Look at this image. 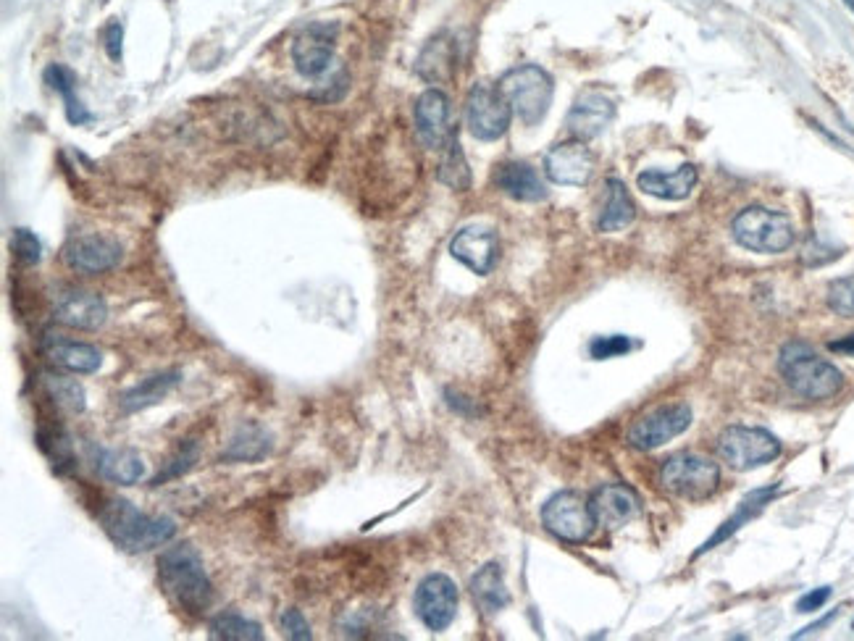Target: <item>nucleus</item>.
<instances>
[{"label": "nucleus", "mask_w": 854, "mask_h": 641, "mask_svg": "<svg viewBox=\"0 0 854 641\" xmlns=\"http://www.w3.org/2000/svg\"><path fill=\"white\" fill-rule=\"evenodd\" d=\"M337 35L339 27L334 22H313L305 29H300L290 48L295 69L308 79L321 77L332 64Z\"/></svg>", "instance_id": "obj_12"}, {"label": "nucleus", "mask_w": 854, "mask_h": 641, "mask_svg": "<svg viewBox=\"0 0 854 641\" xmlns=\"http://www.w3.org/2000/svg\"><path fill=\"white\" fill-rule=\"evenodd\" d=\"M718 455L734 471H755L781 455V442L757 426H728L718 437Z\"/></svg>", "instance_id": "obj_7"}, {"label": "nucleus", "mask_w": 854, "mask_h": 641, "mask_svg": "<svg viewBox=\"0 0 854 641\" xmlns=\"http://www.w3.org/2000/svg\"><path fill=\"white\" fill-rule=\"evenodd\" d=\"M828 350H831V353L852 355L854 358V334H849V337L844 339H836V342H828Z\"/></svg>", "instance_id": "obj_42"}, {"label": "nucleus", "mask_w": 854, "mask_h": 641, "mask_svg": "<svg viewBox=\"0 0 854 641\" xmlns=\"http://www.w3.org/2000/svg\"><path fill=\"white\" fill-rule=\"evenodd\" d=\"M208 636L219 641H263V628L240 613H219L208 626Z\"/></svg>", "instance_id": "obj_32"}, {"label": "nucleus", "mask_w": 854, "mask_h": 641, "mask_svg": "<svg viewBox=\"0 0 854 641\" xmlns=\"http://www.w3.org/2000/svg\"><path fill=\"white\" fill-rule=\"evenodd\" d=\"M692 421V408L684 402H673V405H663V408H655L644 413L642 418H636L626 439L634 450L650 452L676 439L678 434H684L692 426Z\"/></svg>", "instance_id": "obj_10"}, {"label": "nucleus", "mask_w": 854, "mask_h": 641, "mask_svg": "<svg viewBox=\"0 0 854 641\" xmlns=\"http://www.w3.org/2000/svg\"><path fill=\"white\" fill-rule=\"evenodd\" d=\"M734 240L752 253L776 255L794 245V226L789 216L763 205H749L731 224Z\"/></svg>", "instance_id": "obj_5"}, {"label": "nucleus", "mask_w": 854, "mask_h": 641, "mask_svg": "<svg viewBox=\"0 0 854 641\" xmlns=\"http://www.w3.org/2000/svg\"><path fill=\"white\" fill-rule=\"evenodd\" d=\"M778 371L791 392H797L805 400H831L844 387V376L839 368L820 358L805 342L784 345L778 355Z\"/></svg>", "instance_id": "obj_3"}, {"label": "nucleus", "mask_w": 854, "mask_h": 641, "mask_svg": "<svg viewBox=\"0 0 854 641\" xmlns=\"http://www.w3.org/2000/svg\"><path fill=\"white\" fill-rule=\"evenodd\" d=\"M836 618V613H831V615H826V618H820L818 623H812V626H807V628H802V631H799V634H794V639H802V636H810V634H815V631H818V628H826L828 623H831V620Z\"/></svg>", "instance_id": "obj_43"}, {"label": "nucleus", "mask_w": 854, "mask_h": 641, "mask_svg": "<svg viewBox=\"0 0 854 641\" xmlns=\"http://www.w3.org/2000/svg\"><path fill=\"white\" fill-rule=\"evenodd\" d=\"M634 200L621 179H607L605 182V205H602L597 229L600 232H621L634 221Z\"/></svg>", "instance_id": "obj_30"}, {"label": "nucleus", "mask_w": 854, "mask_h": 641, "mask_svg": "<svg viewBox=\"0 0 854 641\" xmlns=\"http://www.w3.org/2000/svg\"><path fill=\"white\" fill-rule=\"evenodd\" d=\"M45 85H48L50 90L58 92V95L64 98L66 119H69L71 127H82V124L92 121V113L87 111L85 103L77 98L79 79H77V74L69 69V66L50 64L48 69H45Z\"/></svg>", "instance_id": "obj_28"}, {"label": "nucleus", "mask_w": 854, "mask_h": 641, "mask_svg": "<svg viewBox=\"0 0 854 641\" xmlns=\"http://www.w3.org/2000/svg\"><path fill=\"white\" fill-rule=\"evenodd\" d=\"M458 66V53H455V40L447 32H439L424 45L421 56L416 61L418 77L429 82V85H442L447 79H452Z\"/></svg>", "instance_id": "obj_24"}, {"label": "nucleus", "mask_w": 854, "mask_h": 641, "mask_svg": "<svg viewBox=\"0 0 854 641\" xmlns=\"http://www.w3.org/2000/svg\"><path fill=\"white\" fill-rule=\"evenodd\" d=\"M103 40H106L108 58L119 64L121 61V40H124V27H121L119 22H111L106 27V32H103Z\"/></svg>", "instance_id": "obj_41"}, {"label": "nucleus", "mask_w": 854, "mask_h": 641, "mask_svg": "<svg viewBox=\"0 0 854 641\" xmlns=\"http://www.w3.org/2000/svg\"><path fill=\"white\" fill-rule=\"evenodd\" d=\"M594 153L586 148L584 140L558 142L550 153L544 155V174L547 179L563 187H584L594 174Z\"/></svg>", "instance_id": "obj_15"}, {"label": "nucleus", "mask_w": 854, "mask_h": 641, "mask_svg": "<svg viewBox=\"0 0 854 641\" xmlns=\"http://www.w3.org/2000/svg\"><path fill=\"white\" fill-rule=\"evenodd\" d=\"M274 447V439L261 423L245 421L237 426V431L232 434L226 450L221 452V460L226 463H258L271 452Z\"/></svg>", "instance_id": "obj_25"}, {"label": "nucleus", "mask_w": 854, "mask_h": 641, "mask_svg": "<svg viewBox=\"0 0 854 641\" xmlns=\"http://www.w3.org/2000/svg\"><path fill=\"white\" fill-rule=\"evenodd\" d=\"M37 442L45 452L58 473H66L74 468V452H71V439L58 423H40L37 429Z\"/></svg>", "instance_id": "obj_33"}, {"label": "nucleus", "mask_w": 854, "mask_h": 641, "mask_svg": "<svg viewBox=\"0 0 854 641\" xmlns=\"http://www.w3.org/2000/svg\"><path fill=\"white\" fill-rule=\"evenodd\" d=\"M776 494H778V487L757 489V492L749 494L747 500H744L742 505H739V510H736V513L731 515V518H728V521L723 523V526H720V529L715 531V534L710 536V539H707V542L702 544V547H699L697 555H694V557L705 555V552L715 550V547H718V544L728 542V539H731V536H734L736 531L742 529L744 523L752 521V518H755L757 513H763L765 505H770V500H773V497H776Z\"/></svg>", "instance_id": "obj_29"}, {"label": "nucleus", "mask_w": 854, "mask_h": 641, "mask_svg": "<svg viewBox=\"0 0 854 641\" xmlns=\"http://www.w3.org/2000/svg\"><path fill=\"white\" fill-rule=\"evenodd\" d=\"M497 87L526 127H537L555 98V82L537 64H523L505 71Z\"/></svg>", "instance_id": "obj_4"}, {"label": "nucleus", "mask_w": 854, "mask_h": 641, "mask_svg": "<svg viewBox=\"0 0 854 641\" xmlns=\"http://www.w3.org/2000/svg\"><path fill=\"white\" fill-rule=\"evenodd\" d=\"M828 599H831V586L812 589V592H807L805 597L797 602V613H815V610H820V607L826 605Z\"/></svg>", "instance_id": "obj_40"}, {"label": "nucleus", "mask_w": 854, "mask_h": 641, "mask_svg": "<svg viewBox=\"0 0 854 641\" xmlns=\"http://www.w3.org/2000/svg\"><path fill=\"white\" fill-rule=\"evenodd\" d=\"M182 381L179 371H163V374H153L148 379H142L140 384H135L132 389H127L124 395L119 397V408L121 413H140V410H148L153 405L163 400V397L174 392Z\"/></svg>", "instance_id": "obj_26"}, {"label": "nucleus", "mask_w": 854, "mask_h": 641, "mask_svg": "<svg viewBox=\"0 0 854 641\" xmlns=\"http://www.w3.org/2000/svg\"><path fill=\"white\" fill-rule=\"evenodd\" d=\"M542 526L563 542L581 544L597 529V521L589 500H584L579 492H558L544 502Z\"/></svg>", "instance_id": "obj_8"}, {"label": "nucleus", "mask_w": 854, "mask_h": 641, "mask_svg": "<svg viewBox=\"0 0 854 641\" xmlns=\"http://www.w3.org/2000/svg\"><path fill=\"white\" fill-rule=\"evenodd\" d=\"M43 389L50 400L56 402V408L66 410V413H85L87 410V395L85 387L77 379L61 374H43Z\"/></svg>", "instance_id": "obj_31"}, {"label": "nucleus", "mask_w": 854, "mask_h": 641, "mask_svg": "<svg viewBox=\"0 0 854 641\" xmlns=\"http://www.w3.org/2000/svg\"><path fill=\"white\" fill-rule=\"evenodd\" d=\"M589 508H592L597 526L615 531L634 521L642 510V502L626 484H605L589 497Z\"/></svg>", "instance_id": "obj_19"}, {"label": "nucleus", "mask_w": 854, "mask_h": 641, "mask_svg": "<svg viewBox=\"0 0 854 641\" xmlns=\"http://www.w3.org/2000/svg\"><path fill=\"white\" fill-rule=\"evenodd\" d=\"M828 308L844 318H854V274L831 282V287H828Z\"/></svg>", "instance_id": "obj_36"}, {"label": "nucleus", "mask_w": 854, "mask_h": 641, "mask_svg": "<svg viewBox=\"0 0 854 641\" xmlns=\"http://www.w3.org/2000/svg\"><path fill=\"white\" fill-rule=\"evenodd\" d=\"M852 628H854V623H852Z\"/></svg>", "instance_id": "obj_45"}, {"label": "nucleus", "mask_w": 854, "mask_h": 641, "mask_svg": "<svg viewBox=\"0 0 854 641\" xmlns=\"http://www.w3.org/2000/svg\"><path fill=\"white\" fill-rule=\"evenodd\" d=\"M450 253L473 274L487 276L500 258V240L489 226H466L450 242Z\"/></svg>", "instance_id": "obj_18"}, {"label": "nucleus", "mask_w": 854, "mask_h": 641, "mask_svg": "<svg viewBox=\"0 0 854 641\" xmlns=\"http://www.w3.org/2000/svg\"><path fill=\"white\" fill-rule=\"evenodd\" d=\"M53 318L69 329L95 332L106 324L108 305L98 292H90V289L58 287L53 292Z\"/></svg>", "instance_id": "obj_13"}, {"label": "nucleus", "mask_w": 854, "mask_h": 641, "mask_svg": "<svg viewBox=\"0 0 854 641\" xmlns=\"http://www.w3.org/2000/svg\"><path fill=\"white\" fill-rule=\"evenodd\" d=\"M98 518L113 544L127 552H150L177 536V523L169 515H150L129 500L111 497L100 505Z\"/></svg>", "instance_id": "obj_2"}, {"label": "nucleus", "mask_w": 854, "mask_h": 641, "mask_svg": "<svg viewBox=\"0 0 854 641\" xmlns=\"http://www.w3.org/2000/svg\"><path fill=\"white\" fill-rule=\"evenodd\" d=\"M636 187L647 192V195H652V198L686 200L692 195L694 187H697V169H694V163H684V166L673 171V174L647 169L636 177Z\"/></svg>", "instance_id": "obj_21"}, {"label": "nucleus", "mask_w": 854, "mask_h": 641, "mask_svg": "<svg viewBox=\"0 0 854 641\" xmlns=\"http://www.w3.org/2000/svg\"><path fill=\"white\" fill-rule=\"evenodd\" d=\"M413 607H416L418 620L429 631L439 634V631L450 628L455 613H458V586L445 573H431L418 584Z\"/></svg>", "instance_id": "obj_11"}, {"label": "nucleus", "mask_w": 854, "mask_h": 641, "mask_svg": "<svg viewBox=\"0 0 854 641\" xmlns=\"http://www.w3.org/2000/svg\"><path fill=\"white\" fill-rule=\"evenodd\" d=\"M615 119V100L605 90L589 87L579 92V98L573 100L571 111L565 116V127L576 140H594L600 137L610 121Z\"/></svg>", "instance_id": "obj_16"}, {"label": "nucleus", "mask_w": 854, "mask_h": 641, "mask_svg": "<svg viewBox=\"0 0 854 641\" xmlns=\"http://www.w3.org/2000/svg\"><path fill=\"white\" fill-rule=\"evenodd\" d=\"M416 132L418 140L424 142L426 148L442 150L447 148V142L455 137V127H452V108L450 98L445 92L431 87L421 98L416 100Z\"/></svg>", "instance_id": "obj_17"}, {"label": "nucleus", "mask_w": 854, "mask_h": 641, "mask_svg": "<svg viewBox=\"0 0 854 641\" xmlns=\"http://www.w3.org/2000/svg\"><path fill=\"white\" fill-rule=\"evenodd\" d=\"M844 3H847V6L852 8V11H854V0H844Z\"/></svg>", "instance_id": "obj_44"}, {"label": "nucleus", "mask_w": 854, "mask_h": 641, "mask_svg": "<svg viewBox=\"0 0 854 641\" xmlns=\"http://www.w3.org/2000/svg\"><path fill=\"white\" fill-rule=\"evenodd\" d=\"M158 578L166 597L190 615H203L213 605V584L203 557L190 542L174 544L158 557Z\"/></svg>", "instance_id": "obj_1"}, {"label": "nucleus", "mask_w": 854, "mask_h": 641, "mask_svg": "<svg viewBox=\"0 0 854 641\" xmlns=\"http://www.w3.org/2000/svg\"><path fill=\"white\" fill-rule=\"evenodd\" d=\"M471 597L484 615H497L510 605V592L502 578V568L497 563H487L473 573Z\"/></svg>", "instance_id": "obj_27"}, {"label": "nucleus", "mask_w": 854, "mask_h": 641, "mask_svg": "<svg viewBox=\"0 0 854 641\" xmlns=\"http://www.w3.org/2000/svg\"><path fill=\"white\" fill-rule=\"evenodd\" d=\"M45 358L58 368H66L71 374H95L103 366V353L98 347L87 345V342H74V339L53 337L45 334L43 339Z\"/></svg>", "instance_id": "obj_20"}, {"label": "nucleus", "mask_w": 854, "mask_h": 641, "mask_svg": "<svg viewBox=\"0 0 854 641\" xmlns=\"http://www.w3.org/2000/svg\"><path fill=\"white\" fill-rule=\"evenodd\" d=\"M513 108L500 92V87L473 85L466 98V124L468 132L481 142H495L510 129Z\"/></svg>", "instance_id": "obj_9"}, {"label": "nucleus", "mask_w": 854, "mask_h": 641, "mask_svg": "<svg viewBox=\"0 0 854 641\" xmlns=\"http://www.w3.org/2000/svg\"><path fill=\"white\" fill-rule=\"evenodd\" d=\"M631 339L623 337V334H610V337H594L589 342V355L594 360H607V358H618V355H626L631 350Z\"/></svg>", "instance_id": "obj_38"}, {"label": "nucleus", "mask_w": 854, "mask_h": 641, "mask_svg": "<svg viewBox=\"0 0 854 641\" xmlns=\"http://www.w3.org/2000/svg\"><path fill=\"white\" fill-rule=\"evenodd\" d=\"M11 250H14L16 258L27 263V266H35V263H40V258H43V245L37 240V234L24 229V226L22 229H14V234H11Z\"/></svg>", "instance_id": "obj_37"}, {"label": "nucleus", "mask_w": 854, "mask_h": 641, "mask_svg": "<svg viewBox=\"0 0 854 641\" xmlns=\"http://www.w3.org/2000/svg\"><path fill=\"white\" fill-rule=\"evenodd\" d=\"M279 626H282V634L292 641H311L313 639L308 620H305V615L300 613V610H295V607L284 610L282 618H279Z\"/></svg>", "instance_id": "obj_39"}, {"label": "nucleus", "mask_w": 854, "mask_h": 641, "mask_svg": "<svg viewBox=\"0 0 854 641\" xmlns=\"http://www.w3.org/2000/svg\"><path fill=\"white\" fill-rule=\"evenodd\" d=\"M439 182L447 184L450 190H468L471 187V169H468L466 153L460 148L458 137H452L447 142V148L442 150V158H439V171H437Z\"/></svg>", "instance_id": "obj_34"}, {"label": "nucleus", "mask_w": 854, "mask_h": 641, "mask_svg": "<svg viewBox=\"0 0 854 641\" xmlns=\"http://www.w3.org/2000/svg\"><path fill=\"white\" fill-rule=\"evenodd\" d=\"M495 184L508 198L518 200V203H539V200L547 198V187H544L537 169L523 161L502 163L495 174Z\"/></svg>", "instance_id": "obj_23"}, {"label": "nucleus", "mask_w": 854, "mask_h": 641, "mask_svg": "<svg viewBox=\"0 0 854 641\" xmlns=\"http://www.w3.org/2000/svg\"><path fill=\"white\" fill-rule=\"evenodd\" d=\"M119 240L108 234H79L64 245V261L71 271L85 276H98L113 271L121 263Z\"/></svg>", "instance_id": "obj_14"}, {"label": "nucleus", "mask_w": 854, "mask_h": 641, "mask_svg": "<svg viewBox=\"0 0 854 641\" xmlns=\"http://www.w3.org/2000/svg\"><path fill=\"white\" fill-rule=\"evenodd\" d=\"M95 468L106 481L119 484V487H132L137 481L145 479V460L140 452L129 450V447H98L95 450Z\"/></svg>", "instance_id": "obj_22"}, {"label": "nucleus", "mask_w": 854, "mask_h": 641, "mask_svg": "<svg viewBox=\"0 0 854 641\" xmlns=\"http://www.w3.org/2000/svg\"><path fill=\"white\" fill-rule=\"evenodd\" d=\"M198 455H200L198 442L187 439V442L179 444L177 452L169 458V463L163 465V473H158L156 479H153V487H161V484H166V481L184 476V473L190 471L192 465L198 463Z\"/></svg>", "instance_id": "obj_35"}, {"label": "nucleus", "mask_w": 854, "mask_h": 641, "mask_svg": "<svg viewBox=\"0 0 854 641\" xmlns=\"http://www.w3.org/2000/svg\"><path fill=\"white\" fill-rule=\"evenodd\" d=\"M720 468L697 452H676L660 468V484L673 497L707 500L718 489Z\"/></svg>", "instance_id": "obj_6"}]
</instances>
